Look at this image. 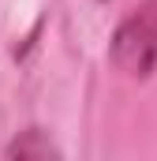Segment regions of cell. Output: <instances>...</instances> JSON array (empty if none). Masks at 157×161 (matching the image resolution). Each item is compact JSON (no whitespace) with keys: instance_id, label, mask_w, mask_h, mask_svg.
<instances>
[{"instance_id":"cell-1","label":"cell","mask_w":157,"mask_h":161,"mask_svg":"<svg viewBox=\"0 0 157 161\" xmlns=\"http://www.w3.org/2000/svg\"><path fill=\"white\" fill-rule=\"evenodd\" d=\"M109 60L131 79H150L157 71V0L138 4L109 41Z\"/></svg>"},{"instance_id":"cell-2","label":"cell","mask_w":157,"mask_h":161,"mask_svg":"<svg viewBox=\"0 0 157 161\" xmlns=\"http://www.w3.org/2000/svg\"><path fill=\"white\" fill-rule=\"evenodd\" d=\"M4 154H8V158H56V146H52L41 131H26V135L15 139Z\"/></svg>"}]
</instances>
